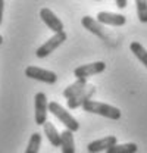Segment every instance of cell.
Instances as JSON below:
<instances>
[{
  "label": "cell",
  "mask_w": 147,
  "mask_h": 153,
  "mask_svg": "<svg viewBox=\"0 0 147 153\" xmlns=\"http://www.w3.org/2000/svg\"><path fill=\"white\" fill-rule=\"evenodd\" d=\"M82 109L84 112H88V114H96L100 115V116H105V118H109V119H119L121 118V111L112 105H106V103H102V102H96V100H87L84 105H82Z\"/></svg>",
  "instance_id": "cell-1"
},
{
  "label": "cell",
  "mask_w": 147,
  "mask_h": 153,
  "mask_svg": "<svg viewBox=\"0 0 147 153\" xmlns=\"http://www.w3.org/2000/svg\"><path fill=\"white\" fill-rule=\"evenodd\" d=\"M49 112H52V114L55 115L56 118L68 128V130H71V131H78L79 130V124H78V121L74 118L72 115L69 114L65 108H62L59 103H56V102H50L49 103Z\"/></svg>",
  "instance_id": "cell-2"
},
{
  "label": "cell",
  "mask_w": 147,
  "mask_h": 153,
  "mask_svg": "<svg viewBox=\"0 0 147 153\" xmlns=\"http://www.w3.org/2000/svg\"><path fill=\"white\" fill-rule=\"evenodd\" d=\"M66 41V33L65 31H60V33H55L53 37H50L44 44H41L38 49L36 50V56L43 59V57H47L50 53H53L56 49L63 44Z\"/></svg>",
  "instance_id": "cell-3"
},
{
  "label": "cell",
  "mask_w": 147,
  "mask_h": 153,
  "mask_svg": "<svg viewBox=\"0 0 147 153\" xmlns=\"http://www.w3.org/2000/svg\"><path fill=\"white\" fill-rule=\"evenodd\" d=\"M25 75L28 78L46 82V84H55L57 81V75L53 71H47V69H43V68H38V66H33V65L25 69Z\"/></svg>",
  "instance_id": "cell-4"
},
{
  "label": "cell",
  "mask_w": 147,
  "mask_h": 153,
  "mask_svg": "<svg viewBox=\"0 0 147 153\" xmlns=\"http://www.w3.org/2000/svg\"><path fill=\"white\" fill-rule=\"evenodd\" d=\"M34 109H36V124L43 125L47 121V112H49V103L44 93H37L34 97Z\"/></svg>",
  "instance_id": "cell-5"
},
{
  "label": "cell",
  "mask_w": 147,
  "mask_h": 153,
  "mask_svg": "<svg viewBox=\"0 0 147 153\" xmlns=\"http://www.w3.org/2000/svg\"><path fill=\"white\" fill-rule=\"evenodd\" d=\"M106 69V63L105 62H93V63H88V65H81L78 68L74 69V75L76 78H90L93 75H97L100 72H103Z\"/></svg>",
  "instance_id": "cell-6"
},
{
  "label": "cell",
  "mask_w": 147,
  "mask_h": 153,
  "mask_svg": "<svg viewBox=\"0 0 147 153\" xmlns=\"http://www.w3.org/2000/svg\"><path fill=\"white\" fill-rule=\"evenodd\" d=\"M81 24H82V27H84L85 30H88L94 36L100 37L102 40H105V41H109V36H108V33H106V28H105L103 24H100L97 19H94L87 15V16H82V18H81Z\"/></svg>",
  "instance_id": "cell-7"
},
{
  "label": "cell",
  "mask_w": 147,
  "mask_h": 153,
  "mask_svg": "<svg viewBox=\"0 0 147 153\" xmlns=\"http://www.w3.org/2000/svg\"><path fill=\"white\" fill-rule=\"evenodd\" d=\"M40 18H41V21L47 25V28L52 30L53 33H60V31H63V22L57 18L50 9L43 7V9L40 10Z\"/></svg>",
  "instance_id": "cell-8"
},
{
  "label": "cell",
  "mask_w": 147,
  "mask_h": 153,
  "mask_svg": "<svg viewBox=\"0 0 147 153\" xmlns=\"http://www.w3.org/2000/svg\"><path fill=\"white\" fill-rule=\"evenodd\" d=\"M94 93H96V87L87 84V87L82 88L78 94H75L74 97L68 99V108H69V109H76V108L82 106L87 100H90L93 96H94Z\"/></svg>",
  "instance_id": "cell-9"
},
{
  "label": "cell",
  "mask_w": 147,
  "mask_h": 153,
  "mask_svg": "<svg viewBox=\"0 0 147 153\" xmlns=\"http://www.w3.org/2000/svg\"><path fill=\"white\" fill-rule=\"evenodd\" d=\"M97 21L103 25H112V27H122L127 24V18L122 13H113V12H99Z\"/></svg>",
  "instance_id": "cell-10"
},
{
  "label": "cell",
  "mask_w": 147,
  "mask_h": 153,
  "mask_svg": "<svg viewBox=\"0 0 147 153\" xmlns=\"http://www.w3.org/2000/svg\"><path fill=\"white\" fill-rule=\"evenodd\" d=\"M116 137L115 135H108L105 138H100V140H96L91 141L88 146H87V150L90 153H99L103 152V150H108L109 147H112L113 144H116Z\"/></svg>",
  "instance_id": "cell-11"
},
{
  "label": "cell",
  "mask_w": 147,
  "mask_h": 153,
  "mask_svg": "<svg viewBox=\"0 0 147 153\" xmlns=\"http://www.w3.org/2000/svg\"><path fill=\"white\" fill-rule=\"evenodd\" d=\"M60 149L62 153H75V141H74V131L65 130L60 134Z\"/></svg>",
  "instance_id": "cell-12"
},
{
  "label": "cell",
  "mask_w": 147,
  "mask_h": 153,
  "mask_svg": "<svg viewBox=\"0 0 147 153\" xmlns=\"http://www.w3.org/2000/svg\"><path fill=\"white\" fill-rule=\"evenodd\" d=\"M43 128H44V135L47 137V140L50 141V144L53 147H60V134L57 133L56 127L52 122H44L43 124Z\"/></svg>",
  "instance_id": "cell-13"
},
{
  "label": "cell",
  "mask_w": 147,
  "mask_h": 153,
  "mask_svg": "<svg viewBox=\"0 0 147 153\" xmlns=\"http://www.w3.org/2000/svg\"><path fill=\"white\" fill-rule=\"evenodd\" d=\"M87 87V79H84V78H76V81L71 84V85H68L65 90H63V97H66V99H71L74 97L75 94H78L82 88H85Z\"/></svg>",
  "instance_id": "cell-14"
},
{
  "label": "cell",
  "mask_w": 147,
  "mask_h": 153,
  "mask_svg": "<svg viewBox=\"0 0 147 153\" xmlns=\"http://www.w3.org/2000/svg\"><path fill=\"white\" fill-rule=\"evenodd\" d=\"M129 49H131V52L134 53V56L137 57L144 66L147 68V50L138 43V41H132L131 44H129Z\"/></svg>",
  "instance_id": "cell-15"
},
{
  "label": "cell",
  "mask_w": 147,
  "mask_h": 153,
  "mask_svg": "<svg viewBox=\"0 0 147 153\" xmlns=\"http://www.w3.org/2000/svg\"><path fill=\"white\" fill-rule=\"evenodd\" d=\"M138 150L135 143H125V144H113L112 147H109L106 153H135Z\"/></svg>",
  "instance_id": "cell-16"
},
{
  "label": "cell",
  "mask_w": 147,
  "mask_h": 153,
  "mask_svg": "<svg viewBox=\"0 0 147 153\" xmlns=\"http://www.w3.org/2000/svg\"><path fill=\"white\" fill-rule=\"evenodd\" d=\"M40 146H41V134L34 133L30 137V141H28L25 153H38L40 152Z\"/></svg>",
  "instance_id": "cell-17"
},
{
  "label": "cell",
  "mask_w": 147,
  "mask_h": 153,
  "mask_svg": "<svg viewBox=\"0 0 147 153\" xmlns=\"http://www.w3.org/2000/svg\"><path fill=\"white\" fill-rule=\"evenodd\" d=\"M135 6H137V16L140 22L147 24V0H135Z\"/></svg>",
  "instance_id": "cell-18"
},
{
  "label": "cell",
  "mask_w": 147,
  "mask_h": 153,
  "mask_svg": "<svg viewBox=\"0 0 147 153\" xmlns=\"http://www.w3.org/2000/svg\"><path fill=\"white\" fill-rule=\"evenodd\" d=\"M115 3H116V6L119 9H125L127 4H128V0H115Z\"/></svg>",
  "instance_id": "cell-19"
},
{
  "label": "cell",
  "mask_w": 147,
  "mask_h": 153,
  "mask_svg": "<svg viewBox=\"0 0 147 153\" xmlns=\"http://www.w3.org/2000/svg\"><path fill=\"white\" fill-rule=\"evenodd\" d=\"M3 12H4V0H0V25H1V19H3Z\"/></svg>",
  "instance_id": "cell-20"
},
{
  "label": "cell",
  "mask_w": 147,
  "mask_h": 153,
  "mask_svg": "<svg viewBox=\"0 0 147 153\" xmlns=\"http://www.w3.org/2000/svg\"><path fill=\"white\" fill-rule=\"evenodd\" d=\"M3 43V37H1V34H0V44Z\"/></svg>",
  "instance_id": "cell-21"
},
{
  "label": "cell",
  "mask_w": 147,
  "mask_h": 153,
  "mask_svg": "<svg viewBox=\"0 0 147 153\" xmlns=\"http://www.w3.org/2000/svg\"><path fill=\"white\" fill-rule=\"evenodd\" d=\"M96 1H100V0H96Z\"/></svg>",
  "instance_id": "cell-22"
}]
</instances>
